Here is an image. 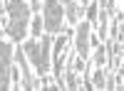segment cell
<instances>
[{
    "mask_svg": "<svg viewBox=\"0 0 124 91\" xmlns=\"http://www.w3.org/2000/svg\"><path fill=\"white\" fill-rule=\"evenodd\" d=\"M52 42H55V52L60 54L65 49V44H67V35H60V39H52Z\"/></svg>",
    "mask_w": 124,
    "mask_h": 91,
    "instance_id": "obj_10",
    "label": "cell"
},
{
    "mask_svg": "<svg viewBox=\"0 0 124 91\" xmlns=\"http://www.w3.org/2000/svg\"><path fill=\"white\" fill-rule=\"evenodd\" d=\"M40 27H42V20H40V17L32 20V35H35V37H40Z\"/></svg>",
    "mask_w": 124,
    "mask_h": 91,
    "instance_id": "obj_13",
    "label": "cell"
},
{
    "mask_svg": "<svg viewBox=\"0 0 124 91\" xmlns=\"http://www.w3.org/2000/svg\"><path fill=\"white\" fill-rule=\"evenodd\" d=\"M97 3L102 5V10L109 15V12H114V0H97Z\"/></svg>",
    "mask_w": 124,
    "mask_h": 91,
    "instance_id": "obj_11",
    "label": "cell"
},
{
    "mask_svg": "<svg viewBox=\"0 0 124 91\" xmlns=\"http://www.w3.org/2000/svg\"><path fill=\"white\" fill-rule=\"evenodd\" d=\"M104 62H107V54H104V47H99V44H97V49H94V64H97V67H102Z\"/></svg>",
    "mask_w": 124,
    "mask_h": 91,
    "instance_id": "obj_9",
    "label": "cell"
},
{
    "mask_svg": "<svg viewBox=\"0 0 124 91\" xmlns=\"http://www.w3.org/2000/svg\"><path fill=\"white\" fill-rule=\"evenodd\" d=\"M50 47H52V37H40V42H25L23 52L35 67V72L42 76L50 72Z\"/></svg>",
    "mask_w": 124,
    "mask_h": 91,
    "instance_id": "obj_2",
    "label": "cell"
},
{
    "mask_svg": "<svg viewBox=\"0 0 124 91\" xmlns=\"http://www.w3.org/2000/svg\"><path fill=\"white\" fill-rule=\"evenodd\" d=\"M15 59H17V67H20V74H23V89L32 91V89H42V84L37 81V79L32 76V69H30V59L25 57V52L17 47L15 52Z\"/></svg>",
    "mask_w": 124,
    "mask_h": 91,
    "instance_id": "obj_5",
    "label": "cell"
},
{
    "mask_svg": "<svg viewBox=\"0 0 124 91\" xmlns=\"http://www.w3.org/2000/svg\"><path fill=\"white\" fill-rule=\"evenodd\" d=\"M87 3H89V0H79V5H82V7H85V5H87Z\"/></svg>",
    "mask_w": 124,
    "mask_h": 91,
    "instance_id": "obj_14",
    "label": "cell"
},
{
    "mask_svg": "<svg viewBox=\"0 0 124 91\" xmlns=\"http://www.w3.org/2000/svg\"><path fill=\"white\" fill-rule=\"evenodd\" d=\"M10 72H13V49L0 37V91L10 89Z\"/></svg>",
    "mask_w": 124,
    "mask_h": 91,
    "instance_id": "obj_4",
    "label": "cell"
},
{
    "mask_svg": "<svg viewBox=\"0 0 124 91\" xmlns=\"http://www.w3.org/2000/svg\"><path fill=\"white\" fill-rule=\"evenodd\" d=\"M8 35L23 42L30 25V7L25 5V0H8Z\"/></svg>",
    "mask_w": 124,
    "mask_h": 91,
    "instance_id": "obj_1",
    "label": "cell"
},
{
    "mask_svg": "<svg viewBox=\"0 0 124 91\" xmlns=\"http://www.w3.org/2000/svg\"><path fill=\"white\" fill-rule=\"evenodd\" d=\"M65 86L67 89H77L79 84H77V69H75V62H67V72H65Z\"/></svg>",
    "mask_w": 124,
    "mask_h": 91,
    "instance_id": "obj_7",
    "label": "cell"
},
{
    "mask_svg": "<svg viewBox=\"0 0 124 91\" xmlns=\"http://www.w3.org/2000/svg\"><path fill=\"white\" fill-rule=\"evenodd\" d=\"M87 17H89V22H92V25H97V3H94V5H89Z\"/></svg>",
    "mask_w": 124,
    "mask_h": 91,
    "instance_id": "obj_12",
    "label": "cell"
},
{
    "mask_svg": "<svg viewBox=\"0 0 124 91\" xmlns=\"http://www.w3.org/2000/svg\"><path fill=\"white\" fill-rule=\"evenodd\" d=\"M92 86L94 89H104V72L97 67V72H94V76H92Z\"/></svg>",
    "mask_w": 124,
    "mask_h": 91,
    "instance_id": "obj_8",
    "label": "cell"
},
{
    "mask_svg": "<svg viewBox=\"0 0 124 91\" xmlns=\"http://www.w3.org/2000/svg\"><path fill=\"white\" fill-rule=\"evenodd\" d=\"M65 3H70V0H65Z\"/></svg>",
    "mask_w": 124,
    "mask_h": 91,
    "instance_id": "obj_15",
    "label": "cell"
},
{
    "mask_svg": "<svg viewBox=\"0 0 124 91\" xmlns=\"http://www.w3.org/2000/svg\"><path fill=\"white\" fill-rule=\"evenodd\" d=\"M65 25V10H62L60 0H42V27L47 32H62Z\"/></svg>",
    "mask_w": 124,
    "mask_h": 91,
    "instance_id": "obj_3",
    "label": "cell"
},
{
    "mask_svg": "<svg viewBox=\"0 0 124 91\" xmlns=\"http://www.w3.org/2000/svg\"><path fill=\"white\" fill-rule=\"evenodd\" d=\"M92 30H89V22H79L77 27V52H79V59H87L89 57V42H92Z\"/></svg>",
    "mask_w": 124,
    "mask_h": 91,
    "instance_id": "obj_6",
    "label": "cell"
}]
</instances>
